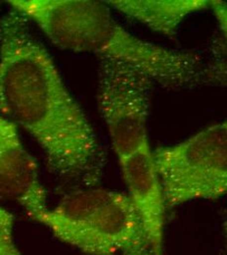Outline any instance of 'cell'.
I'll return each mask as SVG.
<instances>
[{
    "label": "cell",
    "mask_w": 227,
    "mask_h": 255,
    "mask_svg": "<svg viewBox=\"0 0 227 255\" xmlns=\"http://www.w3.org/2000/svg\"><path fill=\"white\" fill-rule=\"evenodd\" d=\"M0 116L23 128L58 176L99 181L105 152L29 20L11 9L0 20Z\"/></svg>",
    "instance_id": "cell-1"
},
{
    "label": "cell",
    "mask_w": 227,
    "mask_h": 255,
    "mask_svg": "<svg viewBox=\"0 0 227 255\" xmlns=\"http://www.w3.org/2000/svg\"><path fill=\"white\" fill-rule=\"evenodd\" d=\"M8 3L56 46L130 64L162 87H192L207 76L204 61L197 54L137 37L115 20L105 2L10 0Z\"/></svg>",
    "instance_id": "cell-2"
},
{
    "label": "cell",
    "mask_w": 227,
    "mask_h": 255,
    "mask_svg": "<svg viewBox=\"0 0 227 255\" xmlns=\"http://www.w3.org/2000/svg\"><path fill=\"white\" fill-rule=\"evenodd\" d=\"M152 154L167 208L227 194V120Z\"/></svg>",
    "instance_id": "cell-3"
},
{
    "label": "cell",
    "mask_w": 227,
    "mask_h": 255,
    "mask_svg": "<svg viewBox=\"0 0 227 255\" xmlns=\"http://www.w3.org/2000/svg\"><path fill=\"white\" fill-rule=\"evenodd\" d=\"M153 83L135 66L100 58L98 105L119 162L149 144L148 117Z\"/></svg>",
    "instance_id": "cell-4"
},
{
    "label": "cell",
    "mask_w": 227,
    "mask_h": 255,
    "mask_svg": "<svg viewBox=\"0 0 227 255\" xmlns=\"http://www.w3.org/2000/svg\"><path fill=\"white\" fill-rule=\"evenodd\" d=\"M72 247L89 255H153L129 195L118 191L84 226Z\"/></svg>",
    "instance_id": "cell-5"
},
{
    "label": "cell",
    "mask_w": 227,
    "mask_h": 255,
    "mask_svg": "<svg viewBox=\"0 0 227 255\" xmlns=\"http://www.w3.org/2000/svg\"><path fill=\"white\" fill-rule=\"evenodd\" d=\"M0 198L18 204L28 215L48 208L37 165L26 149L19 128L0 116Z\"/></svg>",
    "instance_id": "cell-6"
},
{
    "label": "cell",
    "mask_w": 227,
    "mask_h": 255,
    "mask_svg": "<svg viewBox=\"0 0 227 255\" xmlns=\"http://www.w3.org/2000/svg\"><path fill=\"white\" fill-rule=\"evenodd\" d=\"M130 201L149 239L153 255H162L166 204L150 144L120 161Z\"/></svg>",
    "instance_id": "cell-7"
},
{
    "label": "cell",
    "mask_w": 227,
    "mask_h": 255,
    "mask_svg": "<svg viewBox=\"0 0 227 255\" xmlns=\"http://www.w3.org/2000/svg\"><path fill=\"white\" fill-rule=\"evenodd\" d=\"M114 192L104 189L76 191L52 209L47 208L31 218L47 228L61 242L73 246L84 226L111 199Z\"/></svg>",
    "instance_id": "cell-8"
},
{
    "label": "cell",
    "mask_w": 227,
    "mask_h": 255,
    "mask_svg": "<svg viewBox=\"0 0 227 255\" xmlns=\"http://www.w3.org/2000/svg\"><path fill=\"white\" fill-rule=\"evenodd\" d=\"M105 3L166 36H173L189 15L211 6V0H110Z\"/></svg>",
    "instance_id": "cell-9"
},
{
    "label": "cell",
    "mask_w": 227,
    "mask_h": 255,
    "mask_svg": "<svg viewBox=\"0 0 227 255\" xmlns=\"http://www.w3.org/2000/svg\"><path fill=\"white\" fill-rule=\"evenodd\" d=\"M15 218L0 205V255H21L14 239Z\"/></svg>",
    "instance_id": "cell-10"
},
{
    "label": "cell",
    "mask_w": 227,
    "mask_h": 255,
    "mask_svg": "<svg viewBox=\"0 0 227 255\" xmlns=\"http://www.w3.org/2000/svg\"><path fill=\"white\" fill-rule=\"evenodd\" d=\"M210 8L213 9V13L218 21L220 30L226 39L227 46V3L225 1H220V0H211Z\"/></svg>",
    "instance_id": "cell-11"
},
{
    "label": "cell",
    "mask_w": 227,
    "mask_h": 255,
    "mask_svg": "<svg viewBox=\"0 0 227 255\" xmlns=\"http://www.w3.org/2000/svg\"><path fill=\"white\" fill-rule=\"evenodd\" d=\"M226 236H227V223H226Z\"/></svg>",
    "instance_id": "cell-12"
}]
</instances>
